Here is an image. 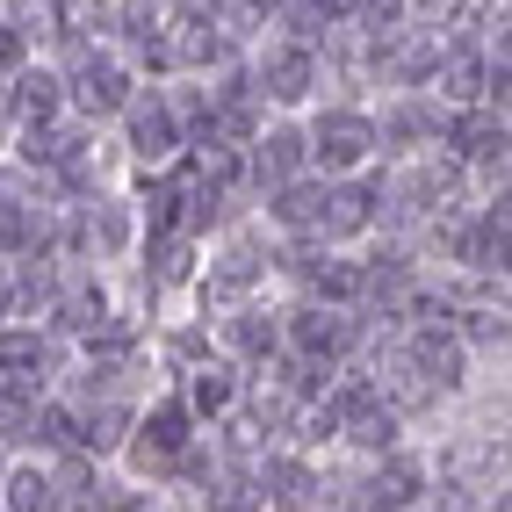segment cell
<instances>
[{
	"label": "cell",
	"instance_id": "3957f363",
	"mask_svg": "<svg viewBox=\"0 0 512 512\" xmlns=\"http://www.w3.org/2000/svg\"><path fill=\"white\" fill-rule=\"evenodd\" d=\"M318 44H303V37H267L260 51H253V65H246V80H253V94H260V109L267 101H282V109H296V101H311V87H318Z\"/></svg>",
	"mask_w": 512,
	"mask_h": 512
},
{
	"label": "cell",
	"instance_id": "277c9868",
	"mask_svg": "<svg viewBox=\"0 0 512 512\" xmlns=\"http://www.w3.org/2000/svg\"><path fill=\"white\" fill-rule=\"evenodd\" d=\"M210 347L231 361V368H267V361H275L282 354V318L275 311H267V303H231V311L217 318V339H210Z\"/></svg>",
	"mask_w": 512,
	"mask_h": 512
},
{
	"label": "cell",
	"instance_id": "6da1fadb",
	"mask_svg": "<svg viewBox=\"0 0 512 512\" xmlns=\"http://www.w3.org/2000/svg\"><path fill=\"white\" fill-rule=\"evenodd\" d=\"M303 152H311L318 174H361L375 159V116L354 101H325V109L303 123Z\"/></svg>",
	"mask_w": 512,
	"mask_h": 512
},
{
	"label": "cell",
	"instance_id": "7a4b0ae2",
	"mask_svg": "<svg viewBox=\"0 0 512 512\" xmlns=\"http://www.w3.org/2000/svg\"><path fill=\"white\" fill-rule=\"evenodd\" d=\"M116 116H123L130 159L152 166V174H159V166H174V159L188 152V130H181V116H174V101H166V87H145V80H138V94H130Z\"/></svg>",
	"mask_w": 512,
	"mask_h": 512
},
{
	"label": "cell",
	"instance_id": "5b68a950",
	"mask_svg": "<svg viewBox=\"0 0 512 512\" xmlns=\"http://www.w3.org/2000/svg\"><path fill=\"white\" fill-rule=\"evenodd\" d=\"M238 159H246V181L267 195V188H282L296 174H311V152H303V130L296 123H267L253 130V145H238Z\"/></svg>",
	"mask_w": 512,
	"mask_h": 512
},
{
	"label": "cell",
	"instance_id": "52a82bcc",
	"mask_svg": "<svg viewBox=\"0 0 512 512\" xmlns=\"http://www.w3.org/2000/svg\"><path fill=\"white\" fill-rule=\"evenodd\" d=\"M15 138V101H8V87H0V145Z\"/></svg>",
	"mask_w": 512,
	"mask_h": 512
},
{
	"label": "cell",
	"instance_id": "8992f818",
	"mask_svg": "<svg viewBox=\"0 0 512 512\" xmlns=\"http://www.w3.org/2000/svg\"><path fill=\"white\" fill-rule=\"evenodd\" d=\"M238 397H246V375H238V368H231L224 354L195 361V368L181 375V404H188L195 419H224V412H231Z\"/></svg>",
	"mask_w": 512,
	"mask_h": 512
}]
</instances>
